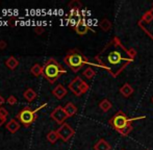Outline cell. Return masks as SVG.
Segmentation results:
<instances>
[{"instance_id":"6da1fadb","label":"cell","mask_w":153,"mask_h":150,"mask_svg":"<svg viewBox=\"0 0 153 150\" xmlns=\"http://www.w3.org/2000/svg\"><path fill=\"white\" fill-rule=\"evenodd\" d=\"M66 73V70L61 66V64L54 59H50L43 66V76L50 83H53L59 78L62 74Z\"/></svg>"},{"instance_id":"7a4b0ae2","label":"cell","mask_w":153,"mask_h":150,"mask_svg":"<svg viewBox=\"0 0 153 150\" xmlns=\"http://www.w3.org/2000/svg\"><path fill=\"white\" fill-rule=\"evenodd\" d=\"M64 62L73 72H78L83 65L88 64V61L77 49L70 50L64 57Z\"/></svg>"},{"instance_id":"3957f363","label":"cell","mask_w":153,"mask_h":150,"mask_svg":"<svg viewBox=\"0 0 153 150\" xmlns=\"http://www.w3.org/2000/svg\"><path fill=\"white\" fill-rule=\"evenodd\" d=\"M44 106H46V103H44L43 105L39 106V108H36V110H31L29 106H25L24 108H22V110L18 113V115H17V119H18V121L20 122L23 126L28 127V126H30L31 124L36 121V118H38L36 113H38L41 108H44Z\"/></svg>"},{"instance_id":"277c9868","label":"cell","mask_w":153,"mask_h":150,"mask_svg":"<svg viewBox=\"0 0 153 150\" xmlns=\"http://www.w3.org/2000/svg\"><path fill=\"white\" fill-rule=\"evenodd\" d=\"M69 89L71 90V92H73V94L76 96H80L81 94L85 93L89 91L90 87L85 81H83L79 76L75 77L70 83H69Z\"/></svg>"},{"instance_id":"5b68a950","label":"cell","mask_w":153,"mask_h":150,"mask_svg":"<svg viewBox=\"0 0 153 150\" xmlns=\"http://www.w3.org/2000/svg\"><path fill=\"white\" fill-rule=\"evenodd\" d=\"M143 118L144 117L128 119V118H127L123 113H118L117 115L113 118V120H111V124H113V126L117 130H121V129H123V128L126 127L128 124H130L131 121H133V120H137V119H143Z\"/></svg>"},{"instance_id":"8992f818","label":"cell","mask_w":153,"mask_h":150,"mask_svg":"<svg viewBox=\"0 0 153 150\" xmlns=\"http://www.w3.org/2000/svg\"><path fill=\"white\" fill-rule=\"evenodd\" d=\"M59 139H62L64 142H68L74 134V129L69 125L68 123H64L61 125V127L56 130Z\"/></svg>"},{"instance_id":"52a82bcc","label":"cell","mask_w":153,"mask_h":150,"mask_svg":"<svg viewBox=\"0 0 153 150\" xmlns=\"http://www.w3.org/2000/svg\"><path fill=\"white\" fill-rule=\"evenodd\" d=\"M50 117H51V119L54 120V121L59 124H64L65 120L69 118L66 111H65V108H62L61 105L56 106V108L51 112Z\"/></svg>"},{"instance_id":"ba28073f","label":"cell","mask_w":153,"mask_h":150,"mask_svg":"<svg viewBox=\"0 0 153 150\" xmlns=\"http://www.w3.org/2000/svg\"><path fill=\"white\" fill-rule=\"evenodd\" d=\"M107 61H108V63L111 64V66H118V65H120L122 62H127V63H128V62H131L132 59H125V57H123L121 55L120 51L114 50L108 53V55H107Z\"/></svg>"},{"instance_id":"9c48e42d","label":"cell","mask_w":153,"mask_h":150,"mask_svg":"<svg viewBox=\"0 0 153 150\" xmlns=\"http://www.w3.org/2000/svg\"><path fill=\"white\" fill-rule=\"evenodd\" d=\"M88 30H89V25L87 24L85 19H80L79 22L77 23V25L75 26V31L79 36H83L88 33Z\"/></svg>"},{"instance_id":"30bf717a","label":"cell","mask_w":153,"mask_h":150,"mask_svg":"<svg viewBox=\"0 0 153 150\" xmlns=\"http://www.w3.org/2000/svg\"><path fill=\"white\" fill-rule=\"evenodd\" d=\"M52 94L57 98V99H62V98L67 95V90L62 85H57L56 87L53 89Z\"/></svg>"},{"instance_id":"8fae6325","label":"cell","mask_w":153,"mask_h":150,"mask_svg":"<svg viewBox=\"0 0 153 150\" xmlns=\"http://www.w3.org/2000/svg\"><path fill=\"white\" fill-rule=\"evenodd\" d=\"M5 127L10 134H15V132L18 131L19 128H20V123H19L16 119H12L8 121V123L5 125Z\"/></svg>"},{"instance_id":"7c38bea8","label":"cell","mask_w":153,"mask_h":150,"mask_svg":"<svg viewBox=\"0 0 153 150\" xmlns=\"http://www.w3.org/2000/svg\"><path fill=\"white\" fill-rule=\"evenodd\" d=\"M95 150H111V145L104 140V139H101L98 142L95 144L94 146Z\"/></svg>"},{"instance_id":"4fadbf2b","label":"cell","mask_w":153,"mask_h":150,"mask_svg":"<svg viewBox=\"0 0 153 150\" xmlns=\"http://www.w3.org/2000/svg\"><path fill=\"white\" fill-rule=\"evenodd\" d=\"M5 65H6V67H7L8 69L15 70L19 66V61L15 56H10L7 59H6Z\"/></svg>"},{"instance_id":"5bb4252c","label":"cell","mask_w":153,"mask_h":150,"mask_svg":"<svg viewBox=\"0 0 153 150\" xmlns=\"http://www.w3.org/2000/svg\"><path fill=\"white\" fill-rule=\"evenodd\" d=\"M120 93H121L124 97H129V96L132 95L133 89H132V87H131L130 85H128V83H125L121 89H120Z\"/></svg>"},{"instance_id":"9a60e30c","label":"cell","mask_w":153,"mask_h":150,"mask_svg":"<svg viewBox=\"0 0 153 150\" xmlns=\"http://www.w3.org/2000/svg\"><path fill=\"white\" fill-rule=\"evenodd\" d=\"M65 111H66L68 117H73L75 114L77 113V108L72 103V102H68L65 106Z\"/></svg>"},{"instance_id":"2e32d148","label":"cell","mask_w":153,"mask_h":150,"mask_svg":"<svg viewBox=\"0 0 153 150\" xmlns=\"http://www.w3.org/2000/svg\"><path fill=\"white\" fill-rule=\"evenodd\" d=\"M23 95H24L25 99H26L27 101H29V102H31L32 100H34L36 98V93L34 92L33 89H30V88H29V89H27L26 91L24 92V94H23Z\"/></svg>"},{"instance_id":"e0dca14e","label":"cell","mask_w":153,"mask_h":150,"mask_svg":"<svg viewBox=\"0 0 153 150\" xmlns=\"http://www.w3.org/2000/svg\"><path fill=\"white\" fill-rule=\"evenodd\" d=\"M30 73L36 77H39L40 75L43 74V66H41L40 64H34L30 69Z\"/></svg>"},{"instance_id":"ac0fdd59","label":"cell","mask_w":153,"mask_h":150,"mask_svg":"<svg viewBox=\"0 0 153 150\" xmlns=\"http://www.w3.org/2000/svg\"><path fill=\"white\" fill-rule=\"evenodd\" d=\"M111 106H113L111 105V102L109 101L108 99H103L102 101L100 102V104H99V108H100L101 111L104 113L108 112V111L111 108Z\"/></svg>"},{"instance_id":"d6986e66","label":"cell","mask_w":153,"mask_h":150,"mask_svg":"<svg viewBox=\"0 0 153 150\" xmlns=\"http://www.w3.org/2000/svg\"><path fill=\"white\" fill-rule=\"evenodd\" d=\"M59 139V134H57V131H55V130H51V131H49L48 134H47V140H48V142H50L51 144H54Z\"/></svg>"},{"instance_id":"ffe728a7","label":"cell","mask_w":153,"mask_h":150,"mask_svg":"<svg viewBox=\"0 0 153 150\" xmlns=\"http://www.w3.org/2000/svg\"><path fill=\"white\" fill-rule=\"evenodd\" d=\"M68 6L71 10H79L81 8V6H82V3L80 1H78V0H72L68 4Z\"/></svg>"},{"instance_id":"44dd1931","label":"cell","mask_w":153,"mask_h":150,"mask_svg":"<svg viewBox=\"0 0 153 150\" xmlns=\"http://www.w3.org/2000/svg\"><path fill=\"white\" fill-rule=\"evenodd\" d=\"M100 27L102 30L104 31H108L109 29L111 28V21L108 20V19H103L102 22L100 23Z\"/></svg>"},{"instance_id":"7402d4cb","label":"cell","mask_w":153,"mask_h":150,"mask_svg":"<svg viewBox=\"0 0 153 150\" xmlns=\"http://www.w3.org/2000/svg\"><path fill=\"white\" fill-rule=\"evenodd\" d=\"M95 74H96V73H95V71L92 69L91 67L87 68V69H85V71H83V73H82L83 76H85V78H88V79H92L93 77L95 76Z\"/></svg>"},{"instance_id":"603a6c76","label":"cell","mask_w":153,"mask_h":150,"mask_svg":"<svg viewBox=\"0 0 153 150\" xmlns=\"http://www.w3.org/2000/svg\"><path fill=\"white\" fill-rule=\"evenodd\" d=\"M153 20V13L152 12H147L143 15V21L146 23H150Z\"/></svg>"},{"instance_id":"cb8c5ba5","label":"cell","mask_w":153,"mask_h":150,"mask_svg":"<svg viewBox=\"0 0 153 150\" xmlns=\"http://www.w3.org/2000/svg\"><path fill=\"white\" fill-rule=\"evenodd\" d=\"M131 130H132V126H131V124H128L126 127L123 128V129H121V130H119V131L122 136H128V134H130Z\"/></svg>"},{"instance_id":"d4e9b609","label":"cell","mask_w":153,"mask_h":150,"mask_svg":"<svg viewBox=\"0 0 153 150\" xmlns=\"http://www.w3.org/2000/svg\"><path fill=\"white\" fill-rule=\"evenodd\" d=\"M6 102H7L8 104H10V105H15V104L17 103V98L15 97L14 95H10V97L7 98V100H6Z\"/></svg>"},{"instance_id":"484cf974","label":"cell","mask_w":153,"mask_h":150,"mask_svg":"<svg viewBox=\"0 0 153 150\" xmlns=\"http://www.w3.org/2000/svg\"><path fill=\"white\" fill-rule=\"evenodd\" d=\"M127 54H128L129 59H133L135 57V55H137V51L134 49H129V50H127Z\"/></svg>"},{"instance_id":"4316f807","label":"cell","mask_w":153,"mask_h":150,"mask_svg":"<svg viewBox=\"0 0 153 150\" xmlns=\"http://www.w3.org/2000/svg\"><path fill=\"white\" fill-rule=\"evenodd\" d=\"M0 116L1 117H3L4 119H6L7 118V116H8V112L6 111V108H0Z\"/></svg>"},{"instance_id":"83f0119b","label":"cell","mask_w":153,"mask_h":150,"mask_svg":"<svg viewBox=\"0 0 153 150\" xmlns=\"http://www.w3.org/2000/svg\"><path fill=\"white\" fill-rule=\"evenodd\" d=\"M34 31H36L38 35H42L43 33H44V28L43 27H34Z\"/></svg>"},{"instance_id":"f1b7e54d","label":"cell","mask_w":153,"mask_h":150,"mask_svg":"<svg viewBox=\"0 0 153 150\" xmlns=\"http://www.w3.org/2000/svg\"><path fill=\"white\" fill-rule=\"evenodd\" d=\"M6 47H7V44H6L5 41H0V50H3V49H5Z\"/></svg>"},{"instance_id":"f546056e","label":"cell","mask_w":153,"mask_h":150,"mask_svg":"<svg viewBox=\"0 0 153 150\" xmlns=\"http://www.w3.org/2000/svg\"><path fill=\"white\" fill-rule=\"evenodd\" d=\"M5 120H6V119H4L3 117H1V116H0V127H1V125H3V124H4Z\"/></svg>"},{"instance_id":"4dcf8cb0","label":"cell","mask_w":153,"mask_h":150,"mask_svg":"<svg viewBox=\"0 0 153 150\" xmlns=\"http://www.w3.org/2000/svg\"><path fill=\"white\" fill-rule=\"evenodd\" d=\"M4 102H5V99H4V98L2 97L1 95H0V108H1V105L4 103Z\"/></svg>"},{"instance_id":"1f68e13d","label":"cell","mask_w":153,"mask_h":150,"mask_svg":"<svg viewBox=\"0 0 153 150\" xmlns=\"http://www.w3.org/2000/svg\"><path fill=\"white\" fill-rule=\"evenodd\" d=\"M122 150H124V149H122Z\"/></svg>"}]
</instances>
